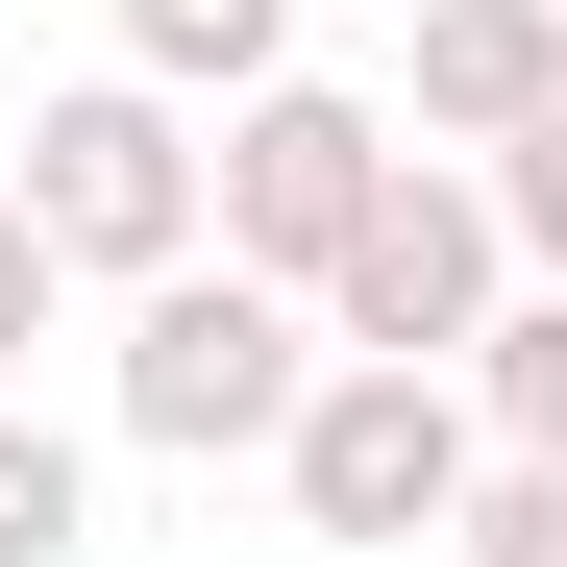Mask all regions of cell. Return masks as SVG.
<instances>
[{"label": "cell", "instance_id": "cell-1", "mask_svg": "<svg viewBox=\"0 0 567 567\" xmlns=\"http://www.w3.org/2000/svg\"><path fill=\"white\" fill-rule=\"evenodd\" d=\"M321 370H346V321L297 297V271H247V247L124 271V444L247 468V444H297V395H321Z\"/></svg>", "mask_w": 567, "mask_h": 567}, {"label": "cell", "instance_id": "cell-2", "mask_svg": "<svg viewBox=\"0 0 567 567\" xmlns=\"http://www.w3.org/2000/svg\"><path fill=\"white\" fill-rule=\"evenodd\" d=\"M74 271H173V247H223V148L173 124V74H74V100L25 124V173H0Z\"/></svg>", "mask_w": 567, "mask_h": 567}, {"label": "cell", "instance_id": "cell-3", "mask_svg": "<svg viewBox=\"0 0 567 567\" xmlns=\"http://www.w3.org/2000/svg\"><path fill=\"white\" fill-rule=\"evenodd\" d=\"M321 321H346V346H395V370H468V346H494V321H518V198H494V148H468V173L395 148V198L346 223Z\"/></svg>", "mask_w": 567, "mask_h": 567}, {"label": "cell", "instance_id": "cell-4", "mask_svg": "<svg viewBox=\"0 0 567 567\" xmlns=\"http://www.w3.org/2000/svg\"><path fill=\"white\" fill-rule=\"evenodd\" d=\"M297 518L321 543H444L468 518V468H494V395H468V370H395V346H346L321 395H297Z\"/></svg>", "mask_w": 567, "mask_h": 567}, {"label": "cell", "instance_id": "cell-5", "mask_svg": "<svg viewBox=\"0 0 567 567\" xmlns=\"http://www.w3.org/2000/svg\"><path fill=\"white\" fill-rule=\"evenodd\" d=\"M370 198H395V124H370V100H321V74H247V100H223V247L247 271L321 297Z\"/></svg>", "mask_w": 567, "mask_h": 567}, {"label": "cell", "instance_id": "cell-6", "mask_svg": "<svg viewBox=\"0 0 567 567\" xmlns=\"http://www.w3.org/2000/svg\"><path fill=\"white\" fill-rule=\"evenodd\" d=\"M395 100L444 124V148H518L543 100H567V0H420V74Z\"/></svg>", "mask_w": 567, "mask_h": 567}, {"label": "cell", "instance_id": "cell-7", "mask_svg": "<svg viewBox=\"0 0 567 567\" xmlns=\"http://www.w3.org/2000/svg\"><path fill=\"white\" fill-rule=\"evenodd\" d=\"M124 74H173V100H247V74H297V0H124Z\"/></svg>", "mask_w": 567, "mask_h": 567}, {"label": "cell", "instance_id": "cell-8", "mask_svg": "<svg viewBox=\"0 0 567 567\" xmlns=\"http://www.w3.org/2000/svg\"><path fill=\"white\" fill-rule=\"evenodd\" d=\"M74 543H100V468H74L25 395H0V567H74Z\"/></svg>", "mask_w": 567, "mask_h": 567}, {"label": "cell", "instance_id": "cell-9", "mask_svg": "<svg viewBox=\"0 0 567 567\" xmlns=\"http://www.w3.org/2000/svg\"><path fill=\"white\" fill-rule=\"evenodd\" d=\"M468 567H567V444H494L468 468V518H444Z\"/></svg>", "mask_w": 567, "mask_h": 567}, {"label": "cell", "instance_id": "cell-10", "mask_svg": "<svg viewBox=\"0 0 567 567\" xmlns=\"http://www.w3.org/2000/svg\"><path fill=\"white\" fill-rule=\"evenodd\" d=\"M468 395H494V444H567V271H543L494 346H468Z\"/></svg>", "mask_w": 567, "mask_h": 567}, {"label": "cell", "instance_id": "cell-11", "mask_svg": "<svg viewBox=\"0 0 567 567\" xmlns=\"http://www.w3.org/2000/svg\"><path fill=\"white\" fill-rule=\"evenodd\" d=\"M50 321H74V247H50L25 198H0V395H25V346H50Z\"/></svg>", "mask_w": 567, "mask_h": 567}, {"label": "cell", "instance_id": "cell-12", "mask_svg": "<svg viewBox=\"0 0 567 567\" xmlns=\"http://www.w3.org/2000/svg\"><path fill=\"white\" fill-rule=\"evenodd\" d=\"M494 198H518V271H567V100H543V124L494 148Z\"/></svg>", "mask_w": 567, "mask_h": 567}]
</instances>
